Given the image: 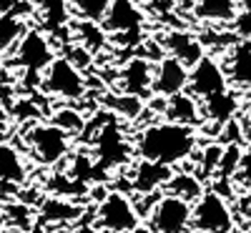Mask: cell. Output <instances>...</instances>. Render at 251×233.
<instances>
[{"mask_svg": "<svg viewBox=\"0 0 251 233\" xmlns=\"http://www.w3.org/2000/svg\"><path fill=\"white\" fill-rule=\"evenodd\" d=\"M0 223H3V210H0Z\"/></svg>", "mask_w": 251, "mask_h": 233, "instance_id": "cell-36", "label": "cell"}, {"mask_svg": "<svg viewBox=\"0 0 251 233\" xmlns=\"http://www.w3.org/2000/svg\"><path fill=\"white\" fill-rule=\"evenodd\" d=\"M188 86V68L183 63H178L171 55H163L158 60V66L153 68V83H151V91L161 98H171L183 93Z\"/></svg>", "mask_w": 251, "mask_h": 233, "instance_id": "cell-11", "label": "cell"}, {"mask_svg": "<svg viewBox=\"0 0 251 233\" xmlns=\"http://www.w3.org/2000/svg\"><path fill=\"white\" fill-rule=\"evenodd\" d=\"M111 0H68V5H73L75 15L80 20H88V23H100L106 18Z\"/></svg>", "mask_w": 251, "mask_h": 233, "instance_id": "cell-24", "label": "cell"}, {"mask_svg": "<svg viewBox=\"0 0 251 233\" xmlns=\"http://www.w3.org/2000/svg\"><path fill=\"white\" fill-rule=\"evenodd\" d=\"M221 153H224L221 145H208L206 151H203V176H214V173H216L219 161H221Z\"/></svg>", "mask_w": 251, "mask_h": 233, "instance_id": "cell-31", "label": "cell"}, {"mask_svg": "<svg viewBox=\"0 0 251 233\" xmlns=\"http://www.w3.org/2000/svg\"><path fill=\"white\" fill-rule=\"evenodd\" d=\"M151 83H153V66L146 58H131L118 73V86L123 95H133L141 98L151 93Z\"/></svg>", "mask_w": 251, "mask_h": 233, "instance_id": "cell-12", "label": "cell"}, {"mask_svg": "<svg viewBox=\"0 0 251 233\" xmlns=\"http://www.w3.org/2000/svg\"><path fill=\"white\" fill-rule=\"evenodd\" d=\"M23 33H25V23L20 20L18 13H13V10L0 13V55L15 48L18 40L23 38Z\"/></svg>", "mask_w": 251, "mask_h": 233, "instance_id": "cell-22", "label": "cell"}, {"mask_svg": "<svg viewBox=\"0 0 251 233\" xmlns=\"http://www.w3.org/2000/svg\"><path fill=\"white\" fill-rule=\"evenodd\" d=\"M53 58H55L53 46H50V40L43 30H35V28L25 30L23 38H20L18 46H15V63L28 73V78L33 75L38 83H40L43 70L53 63Z\"/></svg>", "mask_w": 251, "mask_h": 233, "instance_id": "cell-6", "label": "cell"}, {"mask_svg": "<svg viewBox=\"0 0 251 233\" xmlns=\"http://www.w3.org/2000/svg\"><path fill=\"white\" fill-rule=\"evenodd\" d=\"M108 105L123 118H138V113L143 111V100L141 98H133V95H116V98H108Z\"/></svg>", "mask_w": 251, "mask_h": 233, "instance_id": "cell-29", "label": "cell"}, {"mask_svg": "<svg viewBox=\"0 0 251 233\" xmlns=\"http://www.w3.org/2000/svg\"><path fill=\"white\" fill-rule=\"evenodd\" d=\"M80 213L83 208L66 198H46L43 206H40V216L50 223H71V221H78Z\"/></svg>", "mask_w": 251, "mask_h": 233, "instance_id": "cell-20", "label": "cell"}, {"mask_svg": "<svg viewBox=\"0 0 251 233\" xmlns=\"http://www.w3.org/2000/svg\"><path fill=\"white\" fill-rule=\"evenodd\" d=\"M236 0H194V15L203 23H234Z\"/></svg>", "mask_w": 251, "mask_h": 233, "instance_id": "cell-18", "label": "cell"}, {"mask_svg": "<svg viewBox=\"0 0 251 233\" xmlns=\"http://www.w3.org/2000/svg\"><path fill=\"white\" fill-rule=\"evenodd\" d=\"M186 88L191 91L194 98H201V100L228 91V80H226L224 66L216 58L203 55L194 68H188V86Z\"/></svg>", "mask_w": 251, "mask_h": 233, "instance_id": "cell-9", "label": "cell"}, {"mask_svg": "<svg viewBox=\"0 0 251 233\" xmlns=\"http://www.w3.org/2000/svg\"><path fill=\"white\" fill-rule=\"evenodd\" d=\"M224 73L236 88H251V40H241L234 50H228V66Z\"/></svg>", "mask_w": 251, "mask_h": 233, "instance_id": "cell-15", "label": "cell"}, {"mask_svg": "<svg viewBox=\"0 0 251 233\" xmlns=\"http://www.w3.org/2000/svg\"><path fill=\"white\" fill-rule=\"evenodd\" d=\"M163 48L171 58H176L178 63H183L186 68H194L196 63L203 58V46L196 35H191L188 30H169L163 35Z\"/></svg>", "mask_w": 251, "mask_h": 233, "instance_id": "cell-14", "label": "cell"}, {"mask_svg": "<svg viewBox=\"0 0 251 233\" xmlns=\"http://www.w3.org/2000/svg\"><path fill=\"white\" fill-rule=\"evenodd\" d=\"M8 223H10V228H15V231H28L30 228V223H33V210L28 208V206H23V203H13V206H8L5 208V216H3Z\"/></svg>", "mask_w": 251, "mask_h": 233, "instance_id": "cell-28", "label": "cell"}, {"mask_svg": "<svg viewBox=\"0 0 251 233\" xmlns=\"http://www.w3.org/2000/svg\"><path fill=\"white\" fill-rule=\"evenodd\" d=\"M196 148V131L178 123H153L138 136V156L161 165H178Z\"/></svg>", "mask_w": 251, "mask_h": 233, "instance_id": "cell-1", "label": "cell"}, {"mask_svg": "<svg viewBox=\"0 0 251 233\" xmlns=\"http://www.w3.org/2000/svg\"><path fill=\"white\" fill-rule=\"evenodd\" d=\"M166 190H169L166 196H176V198H183L188 203H191V198H199L203 193L201 181L194 173H174L171 181L166 183Z\"/></svg>", "mask_w": 251, "mask_h": 233, "instance_id": "cell-23", "label": "cell"}, {"mask_svg": "<svg viewBox=\"0 0 251 233\" xmlns=\"http://www.w3.org/2000/svg\"><path fill=\"white\" fill-rule=\"evenodd\" d=\"M8 123H10V111L5 108L3 103H0V133H3L8 128Z\"/></svg>", "mask_w": 251, "mask_h": 233, "instance_id": "cell-33", "label": "cell"}, {"mask_svg": "<svg viewBox=\"0 0 251 233\" xmlns=\"http://www.w3.org/2000/svg\"><path fill=\"white\" fill-rule=\"evenodd\" d=\"M171 176H174V168L141 158L133 165V176H128V181H131V188L138 196H149V193H156L158 188H163L171 181Z\"/></svg>", "mask_w": 251, "mask_h": 233, "instance_id": "cell-13", "label": "cell"}, {"mask_svg": "<svg viewBox=\"0 0 251 233\" xmlns=\"http://www.w3.org/2000/svg\"><path fill=\"white\" fill-rule=\"evenodd\" d=\"M75 33L80 38V43L86 50H98L103 48V43H106V33H103V28H98L96 23H88V20H80V23H75Z\"/></svg>", "mask_w": 251, "mask_h": 233, "instance_id": "cell-26", "label": "cell"}, {"mask_svg": "<svg viewBox=\"0 0 251 233\" xmlns=\"http://www.w3.org/2000/svg\"><path fill=\"white\" fill-rule=\"evenodd\" d=\"M96 218H98V228L106 231V233H128L138 226L141 213H138L136 203L126 193L111 190V193L103 196V201L98 203Z\"/></svg>", "mask_w": 251, "mask_h": 233, "instance_id": "cell-5", "label": "cell"}, {"mask_svg": "<svg viewBox=\"0 0 251 233\" xmlns=\"http://www.w3.org/2000/svg\"><path fill=\"white\" fill-rule=\"evenodd\" d=\"M40 88L55 98L78 100L86 95V78L71 58H53V63L40 75Z\"/></svg>", "mask_w": 251, "mask_h": 233, "instance_id": "cell-3", "label": "cell"}, {"mask_svg": "<svg viewBox=\"0 0 251 233\" xmlns=\"http://www.w3.org/2000/svg\"><path fill=\"white\" fill-rule=\"evenodd\" d=\"M25 143L30 156L40 165H55L71 151V136H66L53 123H35L25 133Z\"/></svg>", "mask_w": 251, "mask_h": 233, "instance_id": "cell-4", "label": "cell"}, {"mask_svg": "<svg viewBox=\"0 0 251 233\" xmlns=\"http://www.w3.org/2000/svg\"><path fill=\"white\" fill-rule=\"evenodd\" d=\"M0 233H5V231H3V228H0Z\"/></svg>", "mask_w": 251, "mask_h": 233, "instance_id": "cell-37", "label": "cell"}, {"mask_svg": "<svg viewBox=\"0 0 251 233\" xmlns=\"http://www.w3.org/2000/svg\"><path fill=\"white\" fill-rule=\"evenodd\" d=\"M103 23V33H113L118 38H123V43H136L143 23H146V15L138 8L136 0H111L106 18L100 20Z\"/></svg>", "mask_w": 251, "mask_h": 233, "instance_id": "cell-7", "label": "cell"}, {"mask_svg": "<svg viewBox=\"0 0 251 233\" xmlns=\"http://www.w3.org/2000/svg\"><path fill=\"white\" fill-rule=\"evenodd\" d=\"M53 125L60 128L66 136H78L83 128H86V118H83L80 111H75V108H60L53 116Z\"/></svg>", "mask_w": 251, "mask_h": 233, "instance_id": "cell-25", "label": "cell"}, {"mask_svg": "<svg viewBox=\"0 0 251 233\" xmlns=\"http://www.w3.org/2000/svg\"><path fill=\"white\" fill-rule=\"evenodd\" d=\"M191 226L199 233H231L234 213L219 190H203L191 206Z\"/></svg>", "mask_w": 251, "mask_h": 233, "instance_id": "cell-2", "label": "cell"}, {"mask_svg": "<svg viewBox=\"0 0 251 233\" xmlns=\"http://www.w3.org/2000/svg\"><path fill=\"white\" fill-rule=\"evenodd\" d=\"M239 111V98L231 93V91H224L219 95H211L203 100V108H201V116L214 120L219 125L234 120V113Z\"/></svg>", "mask_w": 251, "mask_h": 233, "instance_id": "cell-19", "label": "cell"}, {"mask_svg": "<svg viewBox=\"0 0 251 233\" xmlns=\"http://www.w3.org/2000/svg\"><path fill=\"white\" fill-rule=\"evenodd\" d=\"M128 233H151V228H146V226H141V223H138V226H136L133 231H128Z\"/></svg>", "mask_w": 251, "mask_h": 233, "instance_id": "cell-35", "label": "cell"}, {"mask_svg": "<svg viewBox=\"0 0 251 233\" xmlns=\"http://www.w3.org/2000/svg\"><path fill=\"white\" fill-rule=\"evenodd\" d=\"M241 213H244V218H246V221H251V196H249V198H244V203H241Z\"/></svg>", "mask_w": 251, "mask_h": 233, "instance_id": "cell-34", "label": "cell"}, {"mask_svg": "<svg viewBox=\"0 0 251 233\" xmlns=\"http://www.w3.org/2000/svg\"><path fill=\"white\" fill-rule=\"evenodd\" d=\"M234 30L244 40H251V0H241L236 18H234Z\"/></svg>", "mask_w": 251, "mask_h": 233, "instance_id": "cell-30", "label": "cell"}, {"mask_svg": "<svg viewBox=\"0 0 251 233\" xmlns=\"http://www.w3.org/2000/svg\"><path fill=\"white\" fill-rule=\"evenodd\" d=\"M244 186H251V145L241 148V158H239V168H236V176Z\"/></svg>", "mask_w": 251, "mask_h": 233, "instance_id": "cell-32", "label": "cell"}, {"mask_svg": "<svg viewBox=\"0 0 251 233\" xmlns=\"http://www.w3.org/2000/svg\"><path fill=\"white\" fill-rule=\"evenodd\" d=\"M96 158L98 163L93 165V171H108V168H118L131 161V148L113 118L103 125L96 138Z\"/></svg>", "mask_w": 251, "mask_h": 233, "instance_id": "cell-10", "label": "cell"}, {"mask_svg": "<svg viewBox=\"0 0 251 233\" xmlns=\"http://www.w3.org/2000/svg\"><path fill=\"white\" fill-rule=\"evenodd\" d=\"M28 178L25 158L10 143H0V186H20Z\"/></svg>", "mask_w": 251, "mask_h": 233, "instance_id": "cell-17", "label": "cell"}, {"mask_svg": "<svg viewBox=\"0 0 251 233\" xmlns=\"http://www.w3.org/2000/svg\"><path fill=\"white\" fill-rule=\"evenodd\" d=\"M191 228V203L176 196H161L151 210V233H186Z\"/></svg>", "mask_w": 251, "mask_h": 233, "instance_id": "cell-8", "label": "cell"}, {"mask_svg": "<svg viewBox=\"0 0 251 233\" xmlns=\"http://www.w3.org/2000/svg\"><path fill=\"white\" fill-rule=\"evenodd\" d=\"M239 158H241V145L239 143H228L221 153L219 168H216V176H221L224 181H231L236 176V168H239Z\"/></svg>", "mask_w": 251, "mask_h": 233, "instance_id": "cell-27", "label": "cell"}, {"mask_svg": "<svg viewBox=\"0 0 251 233\" xmlns=\"http://www.w3.org/2000/svg\"><path fill=\"white\" fill-rule=\"evenodd\" d=\"M166 118H169V123H178V125H188V128H194V125H199L203 120L201 116V108L194 95L188 93H178V95H171L166 98Z\"/></svg>", "mask_w": 251, "mask_h": 233, "instance_id": "cell-16", "label": "cell"}, {"mask_svg": "<svg viewBox=\"0 0 251 233\" xmlns=\"http://www.w3.org/2000/svg\"><path fill=\"white\" fill-rule=\"evenodd\" d=\"M40 20L46 30H60L71 23V5L68 0H40Z\"/></svg>", "mask_w": 251, "mask_h": 233, "instance_id": "cell-21", "label": "cell"}]
</instances>
